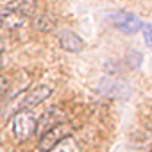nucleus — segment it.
Instances as JSON below:
<instances>
[{"label":"nucleus","mask_w":152,"mask_h":152,"mask_svg":"<svg viewBox=\"0 0 152 152\" xmlns=\"http://www.w3.org/2000/svg\"><path fill=\"white\" fill-rule=\"evenodd\" d=\"M38 131V120L29 111H18L13 116V132L16 140L25 141Z\"/></svg>","instance_id":"obj_1"},{"label":"nucleus","mask_w":152,"mask_h":152,"mask_svg":"<svg viewBox=\"0 0 152 152\" xmlns=\"http://www.w3.org/2000/svg\"><path fill=\"white\" fill-rule=\"evenodd\" d=\"M70 134H72V125L66 124V122H63V124H59V125H56V127H52V129H48V131H45L41 134L38 148L41 152H50L59 141H63Z\"/></svg>","instance_id":"obj_2"},{"label":"nucleus","mask_w":152,"mask_h":152,"mask_svg":"<svg viewBox=\"0 0 152 152\" xmlns=\"http://www.w3.org/2000/svg\"><path fill=\"white\" fill-rule=\"evenodd\" d=\"M109 20L118 31H122L125 34H136L138 31H141V25H143V22L136 15L127 13V11L113 13V15H109Z\"/></svg>","instance_id":"obj_3"},{"label":"nucleus","mask_w":152,"mask_h":152,"mask_svg":"<svg viewBox=\"0 0 152 152\" xmlns=\"http://www.w3.org/2000/svg\"><path fill=\"white\" fill-rule=\"evenodd\" d=\"M50 95H52V88L47 86V84H39V86L29 90V91L20 99L18 109H20V111H27V109H31V107H36V106H39L41 102H45Z\"/></svg>","instance_id":"obj_4"},{"label":"nucleus","mask_w":152,"mask_h":152,"mask_svg":"<svg viewBox=\"0 0 152 152\" xmlns=\"http://www.w3.org/2000/svg\"><path fill=\"white\" fill-rule=\"evenodd\" d=\"M57 41H59V47L66 52H73L77 54L84 48V41L79 34H75L72 31H61L57 34Z\"/></svg>","instance_id":"obj_5"},{"label":"nucleus","mask_w":152,"mask_h":152,"mask_svg":"<svg viewBox=\"0 0 152 152\" xmlns=\"http://www.w3.org/2000/svg\"><path fill=\"white\" fill-rule=\"evenodd\" d=\"M100 93L113 95V97H127L131 93V88L116 79H102L100 81Z\"/></svg>","instance_id":"obj_6"},{"label":"nucleus","mask_w":152,"mask_h":152,"mask_svg":"<svg viewBox=\"0 0 152 152\" xmlns=\"http://www.w3.org/2000/svg\"><path fill=\"white\" fill-rule=\"evenodd\" d=\"M6 9L9 11H15L18 15H22L23 18H31L36 15V9H38V0H11V2L6 6Z\"/></svg>","instance_id":"obj_7"},{"label":"nucleus","mask_w":152,"mask_h":152,"mask_svg":"<svg viewBox=\"0 0 152 152\" xmlns=\"http://www.w3.org/2000/svg\"><path fill=\"white\" fill-rule=\"evenodd\" d=\"M27 23V18H23L22 15L9 11V9H2L0 11V27H6V29H20Z\"/></svg>","instance_id":"obj_8"},{"label":"nucleus","mask_w":152,"mask_h":152,"mask_svg":"<svg viewBox=\"0 0 152 152\" xmlns=\"http://www.w3.org/2000/svg\"><path fill=\"white\" fill-rule=\"evenodd\" d=\"M61 116H63V113H61L59 109H48V111L41 116V125H38V127H41V134H43L45 131H48V129H52V127L63 124L64 120H59Z\"/></svg>","instance_id":"obj_9"},{"label":"nucleus","mask_w":152,"mask_h":152,"mask_svg":"<svg viewBox=\"0 0 152 152\" xmlns=\"http://www.w3.org/2000/svg\"><path fill=\"white\" fill-rule=\"evenodd\" d=\"M50 152H81V145L77 143V140H75V138L68 136L63 141H59Z\"/></svg>","instance_id":"obj_10"},{"label":"nucleus","mask_w":152,"mask_h":152,"mask_svg":"<svg viewBox=\"0 0 152 152\" xmlns=\"http://www.w3.org/2000/svg\"><path fill=\"white\" fill-rule=\"evenodd\" d=\"M54 20L48 16V15H39L36 20H34V27L38 29V31H41V32H50L52 29H54Z\"/></svg>","instance_id":"obj_11"},{"label":"nucleus","mask_w":152,"mask_h":152,"mask_svg":"<svg viewBox=\"0 0 152 152\" xmlns=\"http://www.w3.org/2000/svg\"><path fill=\"white\" fill-rule=\"evenodd\" d=\"M141 32H143L145 45L152 50V25H150V23H143V25H141Z\"/></svg>","instance_id":"obj_12"},{"label":"nucleus","mask_w":152,"mask_h":152,"mask_svg":"<svg viewBox=\"0 0 152 152\" xmlns=\"http://www.w3.org/2000/svg\"><path fill=\"white\" fill-rule=\"evenodd\" d=\"M7 90H9V81L4 77V75H0V100H2V97L6 95Z\"/></svg>","instance_id":"obj_13"},{"label":"nucleus","mask_w":152,"mask_h":152,"mask_svg":"<svg viewBox=\"0 0 152 152\" xmlns=\"http://www.w3.org/2000/svg\"><path fill=\"white\" fill-rule=\"evenodd\" d=\"M2 64H4V59H2V54H0V68H2Z\"/></svg>","instance_id":"obj_14"},{"label":"nucleus","mask_w":152,"mask_h":152,"mask_svg":"<svg viewBox=\"0 0 152 152\" xmlns=\"http://www.w3.org/2000/svg\"><path fill=\"white\" fill-rule=\"evenodd\" d=\"M2 48H4V45H2V41H0V54H2Z\"/></svg>","instance_id":"obj_15"}]
</instances>
